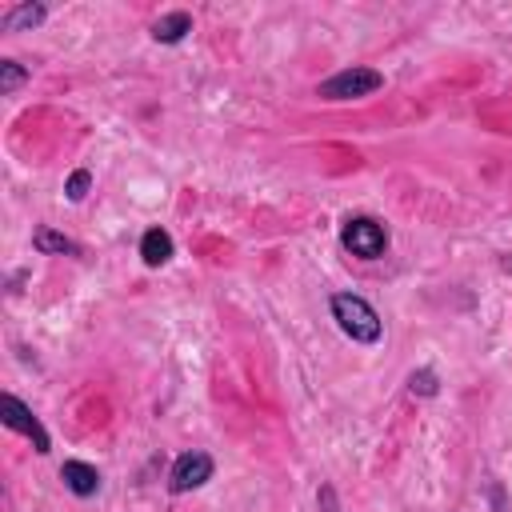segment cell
Segmentation results:
<instances>
[{
	"mask_svg": "<svg viewBox=\"0 0 512 512\" xmlns=\"http://www.w3.org/2000/svg\"><path fill=\"white\" fill-rule=\"evenodd\" d=\"M332 316H336L340 332L352 336L356 344H376L380 332H384L376 308H372L364 296H356V292H336V296H332Z\"/></svg>",
	"mask_w": 512,
	"mask_h": 512,
	"instance_id": "1",
	"label": "cell"
},
{
	"mask_svg": "<svg viewBox=\"0 0 512 512\" xmlns=\"http://www.w3.org/2000/svg\"><path fill=\"white\" fill-rule=\"evenodd\" d=\"M60 476H64V484H68L76 496H96V488H100V472H96L92 464H84V460H64Z\"/></svg>",
	"mask_w": 512,
	"mask_h": 512,
	"instance_id": "6",
	"label": "cell"
},
{
	"mask_svg": "<svg viewBox=\"0 0 512 512\" xmlns=\"http://www.w3.org/2000/svg\"><path fill=\"white\" fill-rule=\"evenodd\" d=\"M88 184H92V172H88V168H76V172L68 176V184H64L68 200H84V196H88Z\"/></svg>",
	"mask_w": 512,
	"mask_h": 512,
	"instance_id": "13",
	"label": "cell"
},
{
	"mask_svg": "<svg viewBox=\"0 0 512 512\" xmlns=\"http://www.w3.org/2000/svg\"><path fill=\"white\" fill-rule=\"evenodd\" d=\"M380 84H384V76L376 68H344V72H336V76H328L320 84V96L324 100H352V96L376 92Z\"/></svg>",
	"mask_w": 512,
	"mask_h": 512,
	"instance_id": "3",
	"label": "cell"
},
{
	"mask_svg": "<svg viewBox=\"0 0 512 512\" xmlns=\"http://www.w3.org/2000/svg\"><path fill=\"white\" fill-rule=\"evenodd\" d=\"M24 76H28V72H24L16 60H0V92H4V96L16 92V88L24 84Z\"/></svg>",
	"mask_w": 512,
	"mask_h": 512,
	"instance_id": "11",
	"label": "cell"
},
{
	"mask_svg": "<svg viewBox=\"0 0 512 512\" xmlns=\"http://www.w3.org/2000/svg\"><path fill=\"white\" fill-rule=\"evenodd\" d=\"M184 32H192V16L188 12H168V16H160L152 24V40H160V44H176V40H184Z\"/></svg>",
	"mask_w": 512,
	"mask_h": 512,
	"instance_id": "8",
	"label": "cell"
},
{
	"mask_svg": "<svg viewBox=\"0 0 512 512\" xmlns=\"http://www.w3.org/2000/svg\"><path fill=\"white\" fill-rule=\"evenodd\" d=\"M32 244H36V252H52V256H64V252H80L68 236H60V232H52V228H36V236H32Z\"/></svg>",
	"mask_w": 512,
	"mask_h": 512,
	"instance_id": "10",
	"label": "cell"
},
{
	"mask_svg": "<svg viewBox=\"0 0 512 512\" xmlns=\"http://www.w3.org/2000/svg\"><path fill=\"white\" fill-rule=\"evenodd\" d=\"M320 508H324V512H340V508H336V492H332V484H320Z\"/></svg>",
	"mask_w": 512,
	"mask_h": 512,
	"instance_id": "14",
	"label": "cell"
},
{
	"mask_svg": "<svg viewBox=\"0 0 512 512\" xmlns=\"http://www.w3.org/2000/svg\"><path fill=\"white\" fill-rule=\"evenodd\" d=\"M340 244H344L352 256H360V260H376V256H384V248H388V232H384V224H376L372 216H352V220H344V228H340Z\"/></svg>",
	"mask_w": 512,
	"mask_h": 512,
	"instance_id": "2",
	"label": "cell"
},
{
	"mask_svg": "<svg viewBox=\"0 0 512 512\" xmlns=\"http://www.w3.org/2000/svg\"><path fill=\"white\" fill-rule=\"evenodd\" d=\"M408 392L412 396H436V372L432 368H420L408 376Z\"/></svg>",
	"mask_w": 512,
	"mask_h": 512,
	"instance_id": "12",
	"label": "cell"
},
{
	"mask_svg": "<svg viewBox=\"0 0 512 512\" xmlns=\"http://www.w3.org/2000/svg\"><path fill=\"white\" fill-rule=\"evenodd\" d=\"M44 20V4H20L4 16V32H20V28H36Z\"/></svg>",
	"mask_w": 512,
	"mask_h": 512,
	"instance_id": "9",
	"label": "cell"
},
{
	"mask_svg": "<svg viewBox=\"0 0 512 512\" xmlns=\"http://www.w3.org/2000/svg\"><path fill=\"white\" fill-rule=\"evenodd\" d=\"M0 420H4L12 432H24V436L32 440V448H36V452H48V448H52V444H48L44 424H40V420H36V416H32V412H28L12 392H4V416H0Z\"/></svg>",
	"mask_w": 512,
	"mask_h": 512,
	"instance_id": "5",
	"label": "cell"
},
{
	"mask_svg": "<svg viewBox=\"0 0 512 512\" xmlns=\"http://www.w3.org/2000/svg\"><path fill=\"white\" fill-rule=\"evenodd\" d=\"M140 256H144L148 268L168 264V260H172V236H168L164 228H148L144 240H140Z\"/></svg>",
	"mask_w": 512,
	"mask_h": 512,
	"instance_id": "7",
	"label": "cell"
},
{
	"mask_svg": "<svg viewBox=\"0 0 512 512\" xmlns=\"http://www.w3.org/2000/svg\"><path fill=\"white\" fill-rule=\"evenodd\" d=\"M204 480H212V456H208V452L192 448V452L176 456L172 476H168V488H172V492H192V488H200Z\"/></svg>",
	"mask_w": 512,
	"mask_h": 512,
	"instance_id": "4",
	"label": "cell"
}]
</instances>
